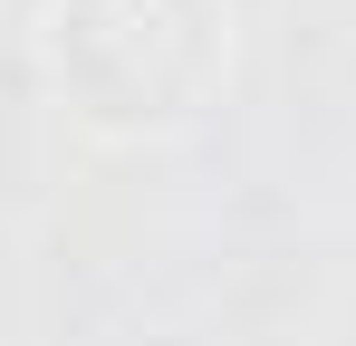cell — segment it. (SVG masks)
<instances>
[{
  "label": "cell",
  "mask_w": 356,
  "mask_h": 346,
  "mask_svg": "<svg viewBox=\"0 0 356 346\" xmlns=\"http://www.w3.org/2000/svg\"><path fill=\"white\" fill-rule=\"evenodd\" d=\"M39 77L87 135H183L232 77V0H49Z\"/></svg>",
  "instance_id": "cell-1"
}]
</instances>
